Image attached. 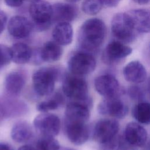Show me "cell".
Returning a JSON list of instances; mask_svg holds the SVG:
<instances>
[{"instance_id": "cell-9", "label": "cell", "mask_w": 150, "mask_h": 150, "mask_svg": "<svg viewBox=\"0 0 150 150\" xmlns=\"http://www.w3.org/2000/svg\"><path fill=\"white\" fill-rule=\"evenodd\" d=\"M94 87L97 93L104 98L120 97L124 92L118 80L110 74L97 77L94 80Z\"/></svg>"}, {"instance_id": "cell-30", "label": "cell", "mask_w": 150, "mask_h": 150, "mask_svg": "<svg viewBox=\"0 0 150 150\" xmlns=\"http://www.w3.org/2000/svg\"><path fill=\"white\" fill-rule=\"evenodd\" d=\"M11 61H12L11 47L0 44V69L9 64Z\"/></svg>"}, {"instance_id": "cell-34", "label": "cell", "mask_w": 150, "mask_h": 150, "mask_svg": "<svg viewBox=\"0 0 150 150\" xmlns=\"http://www.w3.org/2000/svg\"><path fill=\"white\" fill-rule=\"evenodd\" d=\"M6 5L10 7H19L22 5L25 0H4Z\"/></svg>"}, {"instance_id": "cell-11", "label": "cell", "mask_w": 150, "mask_h": 150, "mask_svg": "<svg viewBox=\"0 0 150 150\" xmlns=\"http://www.w3.org/2000/svg\"><path fill=\"white\" fill-rule=\"evenodd\" d=\"M98 112L115 118H123L128 111L127 105L120 97L104 98L98 105Z\"/></svg>"}, {"instance_id": "cell-37", "label": "cell", "mask_w": 150, "mask_h": 150, "mask_svg": "<svg viewBox=\"0 0 150 150\" xmlns=\"http://www.w3.org/2000/svg\"><path fill=\"white\" fill-rule=\"evenodd\" d=\"M0 150H11V149L8 144L0 142Z\"/></svg>"}, {"instance_id": "cell-12", "label": "cell", "mask_w": 150, "mask_h": 150, "mask_svg": "<svg viewBox=\"0 0 150 150\" xmlns=\"http://www.w3.org/2000/svg\"><path fill=\"white\" fill-rule=\"evenodd\" d=\"M91 105L85 102L70 101L66 107L64 121L87 122Z\"/></svg>"}, {"instance_id": "cell-35", "label": "cell", "mask_w": 150, "mask_h": 150, "mask_svg": "<svg viewBox=\"0 0 150 150\" xmlns=\"http://www.w3.org/2000/svg\"><path fill=\"white\" fill-rule=\"evenodd\" d=\"M18 150H36V148L29 145H25L20 146Z\"/></svg>"}, {"instance_id": "cell-38", "label": "cell", "mask_w": 150, "mask_h": 150, "mask_svg": "<svg viewBox=\"0 0 150 150\" xmlns=\"http://www.w3.org/2000/svg\"><path fill=\"white\" fill-rule=\"evenodd\" d=\"M66 1H67L69 3H75L77 2L78 1H80V0H66Z\"/></svg>"}, {"instance_id": "cell-27", "label": "cell", "mask_w": 150, "mask_h": 150, "mask_svg": "<svg viewBox=\"0 0 150 150\" xmlns=\"http://www.w3.org/2000/svg\"><path fill=\"white\" fill-rule=\"evenodd\" d=\"M36 150H60L59 142L54 137L40 136L36 144Z\"/></svg>"}, {"instance_id": "cell-42", "label": "cell", "mask_w": 150, "mask_h": 150, "mask_svg": "<svg viewBox=\"0 0 150 150\" xmlns=\"http://www.w3.org/2000/svg\"><path fill=\"white\" fill-rule=\"evenodd\" d=\"M149 49H150V45H149Z\"/></svg>"}, {"instance_id": "cell-16", "label": "cell", "mask_w": 150, "mask_h": 150, "mask_svg": "<svg viewBox=\"0 0 150 150\" xmlns=\"http://www.w3.org/2000/svg\"><path fill=\"white\" fill-rule=\"evenodd\" d=\"M78 15V8L71 3L57 2L52 5L53 23L70 22Z\"/></svg>"}, {"instance_id": "cell-4", "label": "cell", "mask_w": 150, "mask_h": 150, "mask_svg": "<svg viewBox=\"0 0 150 150\" xmlns=\"http://www.w3.org/2000/svg\"><path fill=\"white\" fill-rule=\"evenodd\" d=\"M29 13L33 30L42 32L48 29L53 23L52 5L44 0L32 2Z\"/></svg>"}, {"instance_id": "cell-43", "label": "cell", "mask_w": 150, "mask_h": 150, "mask_svg": "<svg viewBox=\"0 0 150 150\" xmlns=\"http://www.w3.org/2000/svg\"><path fill=\"white\" fill-rule=\"evenodd\" d=\"M149 87H150V86H149Z\"/></svg>"}, {"instance_id": "cell-18", "label": "cell", "mask_w": 150, "mask_h": 150, "mask_svg": "<svg viewBox=\"0 0 150 150\" xmlns=\"http://www.w3.org/2000/svg\"><path fill=\"white\" fill-rule=\"evenodd\" d=\"M127 13L139 34L150 33V9H135L127 12Z\"/></svg>"}, {"instance_id": "cell-20", "label": "cell", "mask_w": 150, "mask_h": 150, "mask_svg": "<svg viewBox=\"0 0 150 150\" xmlns=\"http://www.w3.org/2000/svg\"><path fill=\"white\" fill-rule=\"evenodd\" d=\"M25 83V77L22 72L12 71L5 78V91L10 96H17L22 91Z\"/></svg>"}, {"instance_id": "cell-13", "label": "cell", "mask_w": 150, "mask_h": 150, "mask_svg": "<svg viewBox=\"0 0 150 150\" xmlns=\"http://www.w3.org/2000/svg\"><path fill=\"white\" fill-rule=\"evenodd\" d=\"M26 104L13 97H0V123L6 118L15 117L26 113Z\"/></svg>"}, {"instance_id": "cell-40", "label": "cell", "mask_w": 150, "mask_h": 150, "mask_svg": "<svg viewBox=\"0 0 150 150\" xmlns=\"http://www.w3.org/2000/svg\"><path fill=\"white\" fill-rule=\"evenodd\" d=\"M148 150H150V142H149V145H148Z\"/></svg>"}, {"instance_id": "cell-21", "label": "cell", "mask_w": 150, "mask_h": 150, "mask_svg": "<svg viewBox=\"0 0 150 150\" xmlns=\"http://www.w3.org/2000/svg\"><path fill=\"white\" fill-rule=\"evenodd\" d=\"M52 37L54 41L61 46L70 44L73 37L71 25L69 22L57 23L52 30Z\"/></svg>"}, {"instance_id": "cell-7", "label": "cell", "mask_w": 150, "mask_h": 150, "mask_svg": "<svg viewBox=\"0 0 150 150\" xmlns=\"http://www.w3.org/2000/svg\"><path fill=\"white\" fill-rule=\"evenodd\" d=\"M33 127L40 136L54 137L59 133L60 120L55 114L42 112L35 118Z\"/></svg>"}, {"instance_id": "cell-2", "label": "cell", "mask_w": 150, "mask_h": 150, "mask_svg": "<svg viewBox=\"0 0 150 150\" xmlns=\"http://www.w3.org/2000/svg\"><path fill=\"white\" fill-rule=\"evenodd\" d=\"M61 69L56 66L41 67L33 74V87L40 96H49L53 92L55 83L62 75Z\"/></svg>"}, {"instance_id": "cell-14", "label": "cell", "mask_w": 150, "mask_h": 150, "mask_svg": "<svg viewBox=\"0 0 150 150\" xmlns=\"http://www.w3.org/2000/svg\"><path fill=\"white\" fill-rule=\"evenodd\" d=\"M64 131L69 140L76 145L84 144L90 135L87 122L64 121Z\"/></svg>"}, {"instance_id": "cell-3", "label": "cell", "mask_w": 150, "mask_h": 150, "mask_svg": "<svg viewBox=\"0 0 150 150\" xmlns=\"http://www.w3.org/2000/svg\"><path fill=\"white\" fill-rule=\"evenodd\" d=\"M88 84L81 76L71 73L66 74L62 83V92L71 101L85 102L92 104L88 96Z\"/></svg>"}, {"instance_id": "cell-22", "label": "cell", "mask_w": 150, "mask_h": 150, "mask_svg": "<svg viewBox=\"0 0 150 150\" xmlns=\"http://www.w3.org/2000/svg\"><path fill=\"white\" fill-rule=\"evenodd\" d=\"M42 62H54L59 60L63 54L61 45L53 41L46 42L39 50Z\"/></svg>"}, {"instance_id": "cell-33", "label": "cell", "mask_w": 150, "mask_h": 150, "mask_svg": "<svg viewBox=\"0 0 150 150\" xmlns=\"http://www.w3.org/2000/svg\"><path fill=\"white\" fill-rule=\"evenodd\" d=\"M104 6L112 8L118 5L121 0H100Z\"/></svg>"}, {"instance_id": "cell-32", "label": "cell", "mask_w": 150, "mask_h": 150, "mask_svg": "<svg viewBox=\"0 0 150 150\" xmlns=\"http://www.w3.org/2000/svg\"><path fill=\"white\" fill-rule=\"evenodd\" d=\"M7 15L5 12L0 10V35L4 30L7 23Z\"/></svg>"}, {"instance_id": "cell-25", "label": "cell", "mask_w": 150, "mask_h": 150, "mask_svg": "<svg viewBox=\"0 0 150 150\" xmlns=\"http://www.w3.org/2000/svg\"><path fill=\"white\" fill-rule=\"evenodd\" d=\"M63 93L55 92L49 98L39 103L36 108L41 112H48L49 111L55 110L61 107L64 103V96Z\"/></svg>"}, {"instance_id": "cell-36", "label": "cell", "mask_w": 150, "mask_h": 150, "mask_svg": "<svg viewBox=\"0 0 150 150\" xmlns=\"http://www.w3.org/2000/svg\"><path fill=\"white\" fill-rule=\"evenodd\" d=\"M136 4L139 5H146L150 3V0H132Z\"/></svg>"}, {"instance_id": "cell-19", "label": "cell", "mask_w": 150, "mask_h": 150, "mask_svg": "<svg viewBox=\"0 0 150 150\" xmlns=\"http://www.w3.org/2000/svg\"><path fill=\"white\" fill-rule=\"evenodd\" d=\"M122 73L124 77L127 81L135 84L144 82L147 76L145 67L138 60L129 62L124 67Z\"/></svg>"}, {"instance_id": "cell-5", "label": "cell", "mask_w": 150, "mask_h": 150, "mask_svg": "<svg viewBox=\"0 0 150 150\" xmlns=\"http://www.w3.org/2000/svg\"><path fill=\"white\" fill-rule=\"evenodd\" d=\"M111 29L117 40L125 44L134 42L139 35L133 27L127 12L118 13L113 16Z\"/></svg>"}, {"instance_id": "cell-31", "label": "cell", "mask_w": 150, "mask_h": 150, "mask_svg": "<svg viewBox=\"0 0 150 150\" xmlns=\"http://www.w3.org/2000/svg\"><path fill=\"white\" fill-rule=\"evenodd\" d=\"M128 94L131 98L137 101H141L144 97L143 91L136 86H131L128 90Z\"/></svg>"}, {"instance_id": "cell-39", "label": "cell", "mask_w": 150, "mask_h": 150, "mask_svg": "<svg viewBox=\"0 0 150 150\" xmlns=\"http://www.w3.org/2000/svg\"><path fill=\"white\" fill-rule=\"evenodd\" d=\"M60 150H75V149H71V148H62Z\"/></svg>"}, {"instance_id": "cell-8", "label": "cell", "mask_w": 150, "mask_h": 150, "mask_svg": "<svg viewBox=\"0 0 150 150\" xmlns=\"http://www.w3.org/2000/svg\"><path fill=\"white\" fill-rule=\"evenodd\" d=\"M120 125L112 119H101L98 121L93 129L94 139L98 143L107 145L117 135Z\"/></svg>"}, {"instance_id": "cell-26", "label": "cell", "mask_w": 150, "mask_h": 150, "mask_svg": "<svg viewBox=\"0 0 150 150\" xmlns=\"http://www.w3.org/2000/svg\"><path fill=\"white\" fill-rule=\"evenodd\" d=\"M133 117L140 124L148 125L150 124V103L140 101L132 108Z\"/></svg>"}, {"instance_id": "cell-28", "label": "cell", "mask_w": 150, "mask_h": 150, "mask_svg": "<svg viewBox=\"0 0 150 150\" xmlns=\"http://www.w3.org/2000/svg\"><path fill=\"white\" fill-rule=\"evenodd\" d=\"M103 6L100 0H84L81 4V9L87 15H94L99 13Z\"/></svg>"}, {"instance_id": "cell-1", "label": "cell", "mask_w": 150, "mask_h": 150, "mask_svg": "<svg viewBox=\"0 0 150 150\" xmlns=\"http://www.w3.org/2000/svg\"><path fill=\"white\" fill-rule=\"evenodd\" d=\"M104 22L97 18L86 20L80 26L77 35L80 50L94 54L102 46L106 36Z\"/></svg>"}, {"instance_id": "cell-6", "label": "cell", "mask_w": 150, "mask_h": 150, "mask_svg": "<svg viewBox=\"0 0 150 150\" xmlns=\"http://www.w3.org/2000/svg\"><path fill=\"white\" fill-rule=\"evenodd\" d=\"M96 67V60L93 54L79 50L69 57L67 67L70 73L83 76L93 72Z\"/></svg>"}, {"instance_id": "cell-29", "label": "cell", "mask_w": 150, "mask_h": 150, "mask_svg": "<svg viewBox=\"0 0 150 150\" xmlns=\"http://www.w3.org/2000/svg\"><path fill=\"white\" fill-rule=\"evenodd\" d=\"M107 146L111 150H127L130 145L127 142L124 135H117Z\"/></svg>"}, {"instance_id": "cell-10", "label": "cell", "mask_w": 150, "mask_h": 150, "mask_svg": "<svg viewBox=\"0 0 150 150\" xmlns=\"http://www.w3.org/2000/svg\"><path fill=\"white\" fill-rule=\"evenodd\" d=\"M131 53L132 49L126 44L117 40H112L105 47L103 52L102 59L105 64L114 65L120 63Z\"/></svg>"}, {"instance_id": "cell-15", "label": "cell", "mask_w": 150, "mask_h": 150, "mask_svg": "<svg viewBox=\"0 0 150 150\" xmlns=\"http://www.w3.org/2000/svg\"><path fill=\"white\" fill-rule=\"evenodd\" d=\"M7 28L9 34L18 39L26 38L33 30L31 21L21 15L12 16L8 21Z\"/></svg>"}, {"instance_id": "cell-23", "label": "cell", "mask_w": 150, "mask_h": 150, "mask_svg": "<svg viewBox=\"0 0 150 150\" xmlns=\"http://www.w3.org/2000/svg\"><path fill=\"white\" fill-rule=\"evenodd\" d=\"M33 135V131L30 124L25 121H19L14 124L11 131L12 139L19 143H24L29 141Z\"/></svg>"}, {"instance_id": "cell-41", "label": "cell", "mask_w": 150, "mask_h": 150, "mask_svg": "<svg viewBox=\"0 0 150 150\" xmlns=\"http://www.w3.org/2000/svg\"><path fill=\"white\" fill-rule=\"evenodd\" d=\"M29 1H31L32 2H33V1H37V0H29Z\"/></svg>"}, {"instance_id": "cell-17", "label": "cell", "mask_w": 150, "mask_h": 150, "mask_svg": "<svg viewBox=\"0 0 150 150\" xmlns=\"http://www.w3.org/2000/svg\"><path fill=\"white\" fill-rule=\"evenodd\" d=\"M124 135L130 146L138 147L143 146L148 138V134L145 128L135 122H130L127 124Z\"/></svg>"}, {"instance_id": "cell-24", "label": "cell", "mask_w": 150, "mask_h": 150, "mask_svg": "<svg viewBox=\"0 0 150 150\" xmlns=\"http://www.w3.org/2000/svg\"><path fill=\"white\" fill-rule=\"evenodd\" d=\"M12 61L16 64H25L30 62L33 50L26 43L18 42L11 47Z\"/></svg>"}]
</instances>
